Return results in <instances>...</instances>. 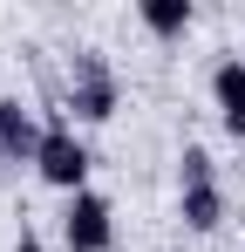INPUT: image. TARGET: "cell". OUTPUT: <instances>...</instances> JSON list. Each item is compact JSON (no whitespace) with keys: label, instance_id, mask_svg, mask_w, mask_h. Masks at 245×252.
<instances>
[{"label":"cell","instance_id":"6da1fadb","mask_svg":"<svg viewBox=\"0 0 245 252\" xmlns=\"http://www.w3.org/2000/svg\"><path fill=\"white\" fill-rule=\"evenodd\" d=\"M68 109L82 123H109L116 116V68L102 62V48H82L68 68Z\"/></svg>","mask_w":245,"mask_h":252},{"label":"cell","instance_id":"7a4b0ae2","mask_svg":"<svg viewBox=\"0 0 245 252\" xmlns=\"http://www.w3.org/2000/svg\"><path fill=\"white\" fill-rule=\"evenodd\" d=\"M34 170H41V184H55V191H68V198L89 184V143L75 136V123H48Z\"/></svg>","mask_w":245,"mask_h":252},{"label":"cell","instance_id":"3957f363","mask_svg":"<svg viewBox=\"0 0 245 252\" xmlns=\"http://www.w3.org/2000/svg\"><path fill=\"white\" fill-rule=\"evenodd\" d=\"M61 246L68 252H109L116 246V211H109V198L75 191L68 211H61Z\"/></svg>","mask_w":245,"mask_h":252},{"label":"cell","instance_id":"277c9868","mask_svg":"<svg viewBox=\"0 0 245 252\" xmlns=\"http://www.w3.org/2000/svg\"><path fill=\"white\" fill-rule=\"evenodd\" d=\"M184 225H191V232H218V225H225V191H218L211 157H204L198 143L184 150Z\"/></svg>","mask_w":245,"mask_h":252},{"label":"cell","instance_id":"5b68a950","mask_svg":"<svg viewBox=\"0 0 245 252\" xmlns=\"http://www.w3.org/2000/svg\"><path fill=\"white\" fill-rule=\"evenodd\" d=\"M41 136H48V129L34 123V109H28L21 95H0V157L34 164V157H41Z\"/></svg>","mask_w":245,"mask_h":252},{"label":"cell","instance_id":"8992f818","mask_svg":"<svg viewBox=\"0 0 245 252\" xmlns=\"http://www.w3.org/2000/svg\"><path fill=\"white\" fill-rule=\"evenodd\" d=\"M211 102H218L225 129L245 143V62H239V55H225V62L211 68Z\"/></svg>","mask_w":245,"mask_h":252},{"label":"cell","instance_id":"52a82bcc","mask_svg":"<svg viewBox=\"0 0 245 252\" xmlns=\"http://www.w3.org/2000/svg\"><path fill=\"white\" fill-rule=\"evenodd\" d=\"M143 28L163 34V41L184 34V28H191V0H143Z\"/></svg>","mask_w":245,"mask_h":252},{"label":"cell","instance_id":"ba28073f","mask_svg":"<svg viewBox=\"0 0 245 252\" xmlns=\"http://www.w3.org/2000/svg\"><path fill=\"white\" fill-rule=\"evenodd\" d=\"M14 252H48V246H41V239H21V246H14Z\"/></svg>","mask_w":245,"mask_h":252}]
</instances>
